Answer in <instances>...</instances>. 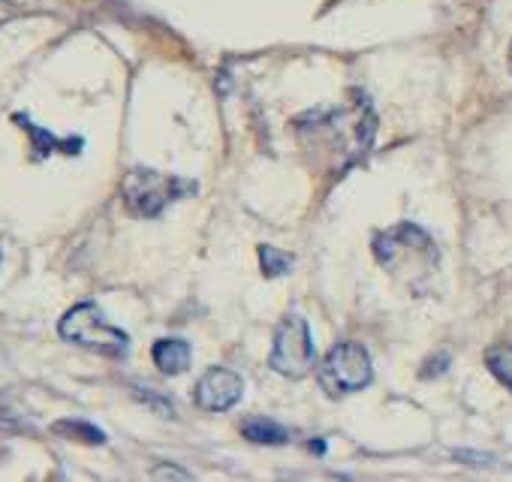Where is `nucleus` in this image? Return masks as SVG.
I'll return each mask as SVG.
<instances>
[{
    "mask_svg": "<svg viewBox=\"0 0 512 482\" xmlns=\"http://www.w3.org/2000/svg\"><path fill=\"white\" fill-rule=\"evenodd\" d=\"M374 254L389 275H395L410 290H425L440 266V251L428 232L413 223H398L374 238Z\"/></svg>",
    "mask_w": 512,
    "mask_h": 482,
    "instance_id": "obj_1",
    "label": "nucleus"
},
{
    "mask_svg": "<svg viewBox=\"0 0 512 482\" xmlns=\"http://www.w3.org/2000/svg\"><path fill=\"white\" fill-rule=\"evenodd\" d=\"M58 332L64 341H73V344L88 347V350L103 353V356H124L127 344H130V338L118 326H112L103 317V311L91 302L70 308L64 314V320L58 323Z\"/></svg>",
    "mask_w": 512,
    "mask_h": 482,
    "instance_id": "obj_2",
    "label": "nucleus"
},
{
    "mask_svg": "<svg viewBox=\"0 0 512 482\" xmlns=\"http://www.w3.org/2000/svg\"><path fill=\"white\" fill-rule=\"evenodd\" d=\"M187 190H193V184L166 172H154V169H133L121 181L124 202L139 217H157L169 202H175Z\"/></svg>",
    "mask_w": 512,
    "mask_h": 482,
    "instance_id": "obj_3",
    "label": "nucleus"
},
{
    "mask_svg": "<svg viewBox=\"0 0 512 482\" xmlns=\"http://www.w3.org/2000/svg\"><path fill=\"white\" fill-rule=\"evenodd\" d=\"M374 380V365L365 347L338 344L320 365V386L329 395H350L365 389Z\"/></svg>",
    "mask_w": 512,
    "mask_h": 482,
    "instance_id": "obj_4",
    "label": "nucleus"
},
{
    "mask_svg": "<svg viewBox=\"0 0 512 482\" xmlns=\"http://www.w3.org/2000/svg\"><path fill=\"white\" fill-rule=\"evenodd\" d=\"M269 362L284 377H305L311 371V365H314V341H311L308 323L299 314H290L278 326Z\"/></svg>",
    "mask_w": 512,
    "mask_h": 482,
    "instance_id": "obj_5",
    "label": "nucleus"
},
{
    "mask_svg": "<svg viewBox=\"0 0 512 482\" xmlns=\"http://www.w3.org/2000/svg\"><path fill=\"white\" fill-rule=\"evenodd\" d=\"M244 380L229 368H211L196 386V404L205 410H229L241 401Z\"/></svg>",
    "mask_w": 512,
    "mask_h": 482,
    "instance_id": "obj_6",
    "label": "nucleus"
},
{
    "mask_svg": "<svg viewBox=\"0 0 512 482\" xmlns=\"http://www.w3.org/2000/svg\"><path fill=\"white\" fill-rule=\"evenodd\" d=\"M154 356V365L166 374V377H175V374H184L190 368V347L187 341H178V338H163L154 344L151 350Z\"/></svg>",
    "mask_w": 512,
    "mask_h": 482,
    "instance_id": "obj_7",
    "label": "nucleus"
},
{
    "mask_svg": "<svg viewBox=\"0 0 512 482\" xmlns=\"http://www.w3.org/2000/svg\"><path fill=\"white\" fill-rule=\"evenodd\" d=\"M241 431L253 443H269V446L272 443H287V431L278 422H272V419H247L241 425Z\"/></svg>",
    "mask_w": 512,
    "mask_h": 482,
    "instance_id": "obj_8",
    "label": "nucleus"
},
{
    "mask_svg": "<svg viewBox=\"0 0 512 482\" xmlns=\"http://www.w3.org/2000/svg\"><path fill=\"white\" fill-rule=\"evenodd\" d=\"M485 365L488 371L506 386L512 389V344H497L485 353Z\"/></svg>",
    "mask_w": 512,
    "mask_h": 482,
    "instance_id": "obj_9",
    "label": "nucleus"
},
{
    "mask_svg": "<svg viewBox=\"0 0 512 482\" xmlns=\"http://www.w3.org/2000/svg\"><path fill=\"white\" fill-rule=\"evenodd\" d=\"M55 434H64L70 440H82V443H106V434L88 422H79V419H64V422H55Z\"/></svg>",
    "mask_w": 512,
    "mask_h": 482,
    "instance_id": "obj_10",
    "label": "nucleus"
},
{
    "mask_svg": "<svg viewBox=\"0 0 512 482\" xmlns=\"http://www.w3.org/2000/svg\"><path fill=\"white\" fill-rule=\"evenodd\" d=\"M260 260H263V272H266L269 278L287 275V272L293 269V257L284 254V251H278V248H269V245L260 248Z\"/></svg>",
    "mask_w": 512,
    "mask_h": 482,
    "instance_id": "obj_11",
    "label": "nucleus"
},
{
    "mask_svg": "<svg viewBox=\"0 0 512 482\" xmlns=\"http://www.w3.org/2000/svg\"><path fill=\"white\" fill-rule=\"evenodd\" d=\"M509 70H512V46H509Z\"/></svg>",
    "mask_w": 512,
    "mask_h": 482,
    "instance_id": "obj_12",
    "label": "nucleus"
}]
</instances>
